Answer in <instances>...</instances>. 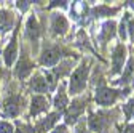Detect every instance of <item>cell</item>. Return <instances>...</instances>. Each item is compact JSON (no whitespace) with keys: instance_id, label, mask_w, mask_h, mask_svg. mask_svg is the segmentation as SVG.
Listing matches in <instances>:
<instances>
[{"instance_id":"cell-1","label":"cell","mask_w":134,"mask_h":133,"mask_svg":"<svg viewBox=\"0 0 134 133\" xmlns=\"http://www.w3.org/2000/svg\"><path fill=\"white\" fill-rule=\"evenodd\" d=\"M115 111H107V109H99L94 112H90L86 119V127L90 131L94 133H110V128L115 122Z\"/></svg>"},{"instance_id":"cell-2","label":"cell","mask_w":134,"mask_h":133,"mask_svg":"<svg viewBox=\"0 0 134 133\" xmlns=\"http://www.w3.org/2000/svg\"><path fill=\"white\" fill-rule=\"evenodd\" d=\"M90 69H91V61L81 59L80 64L75 68V71L70 74L69 79V95L78 96L88 85V79H90Z\"/></svg>"},{"instance_id":"cell-3","label":"cell","mask_w":134,"mask_h":133,"mask_svg":"<svg viewBox=\"0 0 134 133\" xmlns=\"http://www.w3.org/2000/svg\"><path fill=\"white\" fill-rule=\"evenodd\" d=\"M125 91L123 90H116V88H110V87L105 85L104 80H100L99 85L94 90V101L100 108H110V106H113L116 101H118L121 96L126 95Z\"/></svg>"},{"instance_id":"cell-4","label":"cell","mask_w":134,"mask_h":133,"mask_svg":"<svg viewBox=\"0 0 134 133\" xmlns=\"http://www.w3.org/2000/svg\"><path fill=\"white\" fill-rule=\"evenodd\" d=\"M86 103H88L86 98H75V99H72V104L64 111V115H65V125H75V124L80 120L81 114L85 112Z\"/></svg>"},{"instance_id":"cell-5","label":"cell","mask_w":134,"mask_h":133,"mask_svg":"<svg viewBox=\"0 0 134 133\" xmlns=\"http://www.w3.org/2000/svg\"><path fill=\"white\" fill-rule=\"evenodd\" d=\"M23 98L21 95H11L8 96L0 106V115L3 117H18L23 109Z\"/></svg>"},{"instance_id":"cell-6","label":"cell","mask_w":134,"mask_h":133,"mask_svg":"<svg viewBox=\"0 0 134 133\" xmlns=\"http://www.w3.org/2000/svg\"><path fill=\"white\" fill-rule=\"evenodd\" d=\"M61 53H62V50L58 45H45L40 53V64L48 66V68L56 66L61 61V56H62Z\"/></svg>"},{"instance_id":"cell-7","label":"cell","mask_w":134,"mask_h":133,"mask_svg":"<svg viewBox=\"0 0 134 133\" xmlns=\"http://www.w3.org/2000/svg\"><path fill=\"white\" fill-rule=\"evenodd\" d=\"M49 27H51V32L56 37H62L69 30V21H67V18L62 13L56 11L49 16Z\"/></svg>"},{"instance_id":"cell-8","label":"cell","mask_w":134,"mask_h":133,"mask_svg":"<svg viewBox=\"0 0 134 133\" xmlns=\"http://www.w3.org/2000/svg\"><path fill=\"white\" fill-rule=\"evenodd\" d=\"M125 61H126V47L123 43H118L113 48V53H112V71H110V74L112 75L118 74L123 69Z\"/></svg>"},{"instance_id":"cell-9","label":"cell","mask_w":134,"mask_h":133,"mask_svg":"<svg viewBox=\"0 0 134 133\" xmlns=\"http://www.w3.org/2000/svg\"><path fill=\"white\" fill-rule=\"evenodd\" d=\"M48 109H49L48 96H45V95L32 96V99H30V115L32 117H37V115H40V114L48 112Z\"/></svg>"},{"instance_id":"cell-10","label":"cell","mask_w":134,"mask_h":133,"mask_svg":"<svg viewBox=\"0 0 134 133\" xmlns=\"http://www.w3.org/2000/svg\"><path fill=\"white\" fill-rule=\"evenodd\" d=\"M61 119V112H51V114H48L46 117L40 119L37 124H35V131L38 133H48L49 130H53L56 125H58V120Z\"/></svg>"},{"instance_id":"cell-11","label":"cell","mask_w":134,"mask_h":133,"mask_svg":"<svg viewBox=\"0 0 134 133\" xmlns=\"http://www.w3.org/2000/svg\"><path fill=\"white\" fill-rule=\"evenodd\" d=\"M16 58H18V40H16V34L13 35L11 42L8 43V47L5 48V52H3V63L8 66H13Z\"/></svg>"},{"instance_id":"cell-12","label":"cell","mask_w":134,"mask_h":133,"mask_svg":"<svg viewBox=\"0 0 134 133\" xmlns=\"http://www.w3.org/2000/svg\"><path fill=\"white\" fill-rule=\"evenodd\" d=\"M53 106H54L56 112H61V114L67 109V106H69V98H67L64 85H59V90L56 91L54 99H53Z\"/></svg>"},{"instance_id":"cell-13","label":"cell","mask_w":134,"mask_h":133,"mask_svg":"<svg viewBox=\"0 0 134 133\" xmlns=\"http://www.w3.org/2000/svg\"><path fill=\"white\" fill-rule=\"evenodd\" d=\"M26 35L30 42H37L40 37V26H38V21L34 14L29 16V19L26 23Z\"/></svg>"},{"instance_id":"cell-14","label":"cell","mask_w":134,"mask_h":133,"mask_svg":"<svg viewBox=\"0 0 134 133\" xmlns=\"http://www.w3.org/2000/svg\"><path fill=\"white\" fill-rule=\"evenodd\" d=\"M34 69V63L29 59L27 55H21V59L18 63V66H16V75H18V79H26Z\"/></svg>"},{"instance_id":"cell-15","label":"cell","mask_w":134,"mask_h":133,"mask_svg":"<svg viewBox=\"0 0 134 133\" xmlns=\"http://www.w3.org/2000/svg\"><path fill=\"white\" fill-rule=\"evenodd\" d=\"M115 32H116L115 21L109 19V21L102 23V26H100V32H99V40H100V43H107L115 35Z\"/></svg>"},{"instance_id":"cell-16","label":"cell","mask_w":134,"mask_h":133,"mask_svg":"<svg viewBox=\"0 0 134 133\" xmlns=\"http://www.w3.org/2000/svg\"><path fill=\"white\" fill-rule=\"evenodd\" d=\"M13 24H14L13 13L8 11V10H2V8H0V34L3 35V34H7V32H10Z\"/></svg>"},{"instance_id":"cell-17","label":"cell","mask_w":134,"mask_h":133,"mask_svg":"<svg viewBox=\"0 0 134 133\" xmlns=\"http://www.w3.org/2000/svg\"><path fill=\"white\" fill-rule=\"evenodd\" d=\"M132 75H134V58H129L128 63L125 64V72L121 74L120 80H116V82H115V85H120V87L128 85L129 82L132 80Z\"/></svg>"},{"instance_id":"cell-18","label":"cell","mask_w":134,"mask_h":133,"mask_svg":"<svg viewBox=\"0 0 134 133\" xmlns=\"http://www.w3.org/2000/svg\"><path fill=\"white\" fill-rule=\"evenodd\" d=\"M29 85H30V88L35 93H46V91H49L48 84H46V79L43 75H40V74L34 75L30 79V82H29Z\"/></svg>"},{"instance_id":"cell-19","label":"cell","mask_w":134,"mask_h":133,"mask_svg":"<svg viewBox=\"0 0 134 133\" xmlns=\"http://www.w3.org/2000/svg\"><path fill=\"white\" fill-rule=\"evenodd\" d=\"M116 11H118V8H109V7H105V5H100V7H97V8L93 10V13L97 16V18H102V16H110V14H113V13H116Z\"/></svg>"},{"instance_id":"cell-20","label":"cell","mask_w":134,"mask_h":133,"mask_svg":"<svg viewBox=\"0 0 134 133\" xmlns=\"http://www.w3.org/2000/svg\"><path fill=\"white\" fill-rule=\"evenodd\" d=\"M123 112L126 115V120H132L134 119V98H131L126 104H123Z\"/></svg>"},{"instance_id":"cell-21","label":"cell","mask_w":134,"mask_h":133,"mask_svg":"<svg viewBox=\"0 0 134 133\" xmlns=\"http://www.w3.org/2000/svg\"><path fill=\"white\" fill-rule=\"evenodd\" d=\"M14 133H35V128L29 124H24V122H16Z\"/></svg>"},{"instance_id":"cell-22","label":"cell","mask_w":134,"mask_h":133,"mask_svg":"<svg viewBox=\"0 0 134 133\" xmlns=\"http://www.w3.org/2000/svg\"><path fill=\"white\" fill-rule=\"evenodd\" d=\"M0 133H14V125L8 120L0 122Z\"/></svg>"},{"instance_id":"cell-23","label":"cell","mask_w":134,"mask_h":133,"mask_svg":"<svg viewBox=\"0 0 134 133\" xmlns=\"http://www.w3.org/2000/svg\"><path fill=\"white\" fill-rule=\"evenodd\" d=\"M74 133H91L86 127V120H78L75 124V131Z\"/></svg>"},{"instance_id":"cell-24","label":"cell","mask_w":134,"mask_h":133,"mask_svg":"<svg viewBox=\"0 0 134 133\" xmlns=\"http://www.w3.org/2000/svg\"><path fill=\"white\" fill-rule=\"evenodd\" d=\"M53 133H70V131H69V127L65 124H59L53 128Z\"/></svg>"},{"instance_id":"cell-25","label":"cell","mask_w":134,"mask_h":133,"mask_svg":"<svg viewBox=\"0 0 134 133\" xmlns=\"http://www.w3.org/2000/svg\"><path fill=\"white\" fill-rule=\"evenodd\" d=\"M126 21H125V18H123V21L120 23V37H121V40H126V37H128V34H126Z\"/></svg>"},{"instance_id":"cell-26","label":"cell","mask_w":134,"mask_h":133,"mask_svg":"<svg viewBox=\"0 0 134 133\" xmlns=\"http://www.w3.org/2000/svg\"><path fill=\"white\" fill-rule=\"evenodd\" d=\"M18 3V8L21 10V11H24L26 8H29L30 7V3H34V2H16Z\"/></svg>"},{"instance_id":"cell-27","label":"cell","mask_w":134,"mask_h":133,"mask_svg":"<svg viewBox=\"0 0 134 133\" xmlns=\"http://www.w3.org/2000/svg\"><path fill=\"white\" fill-rule=\"evenodd\" d=\"M121 133H134V124H128V125L123 128Z\"/></svg>"},{"instance_id":"cell-28","label":"cell","mask_w":134,"mask_h":133,"mask_svg":"<svg viewBox=\"0 0 134 133\" xmlns=\"http://www.w3.org/2000/svg\"><path fill=\"white\" fill-rule=\"evenodd\" d=\"M126 3H128V7H131V8L134 10V2H126Z\"/></svg>"},{"instance_id":"cell-29","label":"cell","mask_w":134,"mask_h":133,"mask_svg":"<svg viewBox=\"0 0 134 133\" xmlns=\"http://www.w3.org/2000/svg\"><path fill=\"white\" fill-rule=\"evenodd\" d=\"M132 84H134V75H132Z\"/></svg>"}]
</instances>
